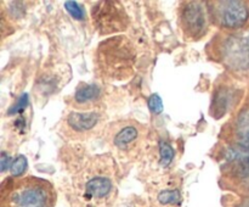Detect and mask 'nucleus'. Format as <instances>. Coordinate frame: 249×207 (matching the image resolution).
<instances>
[{
  "instance_id": "8",
  "label": "nucleus",
  "mask_w": 249,
  "mask_h": 207,
  "mask_svg": "<svg viewBox=\"0 0 249 207\" xmlns=\"http://www.w3.org/2000/svg\"><path fill=\"white\" fill-rule=\"evenodd\" d=\"M233 101H235L233 90L229 88L228 85H220L214 92L211 114L214 118H221L223 116H225Z\"/></svg>"
},
{
  "instance_id": "20",
  "label": "nucleus",
  "mask_w": 249,
  "mask_h": 207,
  "mask_svg": "<svg viewBox=\"0 0 249 207\" xmlns=\"http://www.w3.org/2000/svg\"><path fill=\"white\" fill-rule=\"evenodd\" d=\"M240 207H249V201H247V202H245V204H242L241 205Z\"/></svg>"
},
{
  "instance_id": "1",
  "label": "nucleus",
  "mask_w": 249,
  "mask_h": 207,
  "mask_svg": "<svg viewBox=\"0 0 249 207\" xmlns=\"http://www.w3.org/2000/svg\"><path fill=\"white\" fill-rule=\"evenodd\" d=\"M135 61L134 44L125 36L111 37L96 49V67L106 79H128L133 75Z\"/></svg>"
},
{
  "instance_id": "11",
  "label": "nucleus",
  "mask_w": 249,
  "mask_h": 207,
  "mask_svg": "<svg viewBox=\"0 0 249 207\" xmlns=\"http://www.w3.org/2000/svg\"><path fill=\"white\" fill-rule=\"evenodd\" d=\"M139 135L140 132L135 126H125L117 132L113 143L118 149H126L138 140Z\"/></svg>"
},
{
  "instance_id": "10",
  "label": "nucleus",
  "mask_w": 249,
  "mask_h": 207,
  "mask_svg": "<svg viewBox=\"0 0 249 207\" xmlns=\"http://www.w3.org/2000/svg\"><path fill=\"white\" fill-rule=\"evenodd\" d=\"M112 190V182L107 177H94L85 185V191L88 195L95 199H102L107 196Z\"/></svg>"
},
{
  "instance_id": "4",
  "label": "nucleus",
  "mask_w": 249,
  "mask_h": 207,
  "mask_svg": "<svg viewBox=\"0 0 249 207\" xmlns=\"http://www.w3.org/2000/svg\"><path fill=\"white\" fill-rule=\"evenodd\" d=\"M91 17L97 32L102 36L118 33L128 28V14L119 2L100 1L92 7Z\"/></svg>"
},
{
  "instance_id": "9",
  "label": "nucleus",
  "mask_w": 249,
  "mask_h": 207,
  "mask_svg": "<svg viewBox=\"0 0 249 207\" xmlns=\"http://www.w3.org/2000/svg\"><path fill=\"white\" fill-rule=\"evenodd\" d=\"M233 146L249 150V110L238 116L233 128Z\"/></svg>"
},
{
  "instance_id": "5",
  "label": "nucleus",
  "mask_w": 249,
  "mask_h": 207,
  "mask_svg": "<svg viewBox=\"0 0 249 207\" xmlns=\"http://www.w3.org/2000/svg\"><path fill=\"white\" fill-rule=\"evenodd\" d=\"M204 2L185 1L179 10V26L187 40L196 41L208 31L209 14Z\"/></svg>"
},
{
  "instance_id": "6",
  "label": "nucleus",
  "mask_w": 249,
  "mask_h": 207,
  "mask_svg": "<svg viewBox=\"0 0 249 207\" xmlns=\"http://www.w3.org/2000/svg\"><path fill=\"white\" fill-rule=\"evenodd\" d=\"M209 19L224 29H240L247 23L249 10L243 1H208Z\"/></svg>"
},
{
  "instance_id": "12",
  "label": "nucleus",
  "mask_w": 249,
  "mask_h": 207,
  "mask_svg": "<svg viewBox=\"0 0 249 207\" xmlns=\"http://www.w3.org/2000/svg\"><path fill=\"white\" fill-rule=\"evenodd\" d=\"M101 95V89L97 84H83L77 89L74 94V102L78 105H84L94 102Z\"/></svg>"
},
{
  "instance_id": "16",
  "label": "nucleus",
  "mask_w": 249,
  "mask_h": 207,
  "mask_svg": "<svg viewBox=\"0 0 249 207\" xmlns=\"http://www.w3.org/2000/svg\"><path fill=\"white\" fill-rule=\"evenodd\" d=\"M66 6V10H67L68 12H70L71 16L73 17V19H84L85 17V12L84 10H83V7L80 6L78 2L75 1H67L65 4Z\"/></svg>"
},
{
  "instance_id": "14",
  "label": "nucleus",
  "mask_w": 249,
  "mask_h": 207,
  "mask_svg": "<svg viewBox=\"0 0 249 207\" xmlns=\"http://www.w3.org/2000/svg\"><path fill=\"white\" fill-rule=\"evenodd\" d=\"M180 199H181V196H180V192L178 190H164L158 195V201L162 205L177 204L180 201Z\"/></svg>"
},
{
  "instance_id": "2",
  "label": "nucleus",
  "mask_w": 249,
  "mask_h": 207,
  "mask_svg": "<svg viewBox=\"0 0 249 207\" xmlns=\"http://www.w3.org/2000/svg\"><path fill=\"white\" fill-rule=\"evenodd\" d=\"M212 48L214 58L230 70L249 68V29L219 34Z\"/></svg>"
},
{
  "instance_id": "13",
  "label": "nucleus",
  "mask_w": 249,
  "mask_h": 207,
  "mask_svg": "<svg viewBox=\"0 0 249 207\" xmlns=\"http://www.w3.org/2000/svg\"><path fill=\"white\" fill-rule=\"evenodd\" d=\"M160 165L163 167H167L170 165V162L174 158L175 152L174 149L165 141H160Z\"/></svg>"
},
{
  "instance_id": "18",
  "label": "nucleus",
  "mask_w": 249,
  "mask_h": 207,
  "mask_svg": "<svg viewBox=\"0 0 249 207\" xmlns=\"http://www.w3.org/2000/svg\"><path fill=\"white\" fill-rule=\"evenodd\" d=\"M28 101H29L28 94L22 95V96L18 99V101H17L16 104L11 107V109H9V114H15V113H18V112H21L22 110H23L24 107L28 105Z\"/></svg>"
},
{
  "instance_id": "3",
  "label": "nucleus",
  "mask_w": 249,
  "mask_h": 207,
  "mask_svg": "<svg viewBox=\"0 0 249 207\" xmlns=\"http://www.w3.org/2000/svg\"><path fill=\"white\" fill-rule=\"evenodd\" d=\"M9 207H53L55 191L49 182L36 177L18 180L7 196Z\"/></svg>"
},
{
  "instance_id": "7",
  "label": "nucleus",
  "mask_w": 249,
  "mask_h": 207,
  "mask_svg": "<svg viewBox=\"0 0 249 207\" xmlns=\"http://www.w3.org/2000/svg\"><path fill=\"white\" fill-rule=\"evenodd\" d=\"M100 119L101 116L96 111L72 112L66 118V124L73 133L84 134L91 132L100 123Z\"/></svg>"
},
{
  "instance_id": "17",
  "label": "nucleus",
  "mask_w": 249,
  "mask_h": 207,
  "mask_svg": "<svg viewBox=\"0 0 249 207\" xmlns=\"http://www.w3.org/2000/svg\"><path fill=\"white\" fill-rule=\"evenodd\" d=\"M148 109L151 110V112L155 114H160L163 111V102L162 99L158 94H152L148 97Z\"/></svg>"
},
{
  "instance_id": "19",
  "label": "nucleus",
  "mask_w": 249,
  "mask_h": 207,
  "mask_svg": "<svg viewBox=\"0 0 249 207\" xmlns=\"http://www.w3.org/2000/svg\"><path fill=\"white\" fill-rule=\"evenodd\" d=\"M12 158L9 155H6L5 152H2L1 160H0V167H1V172H5L7 168H10V165H12Z\"/></svg>"
},
{
  "instance_id": "15",
  "label": "nucleus",
  "mask_w": 249,
  "mask_h": 207,
  "mask_svg": "<svg viewBox=\"0 0 249 207\" xmlns=\"http://www.w3.org/2000/svg\"><path fill=\"white\" fill-rule=\"evenodd\" d=\"M27 169V158L24 156L19 155L14 160L11 165V174L14 177H18V175L23 174Z\"/></svg>"
}]
</instances>
